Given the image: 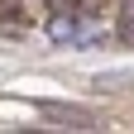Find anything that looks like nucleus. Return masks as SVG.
<instances>
[{"label": "nucleus", "mask_w": 134, "mask_h": 134, "mask_svg": "<svg viewBox=\"0 0 134 134\" xmlns=\"http://www.w3.org/2000/svg\"><path fill=\"white\" fill-rule=\"evenodd\" d=\"M100 5H105V0H81V14H86V19H96V14H100Z\"/></svg>", "instance_id": "nucleus-2"}, {"label": "nucleus", "mask_w": 134, "mask_h": 134, "mask_svg": "<svg viewBox=\"0 0 134 134\" xmlns=\"http://www.w3.org/2000/svg\"><path fill=\"white\" fill-rule=\"evenodd\" d=\"M120 38L134 43V0H125V10H120Z\"/></svg>", "instance_id": "nucleus-1"}]
</instances>
